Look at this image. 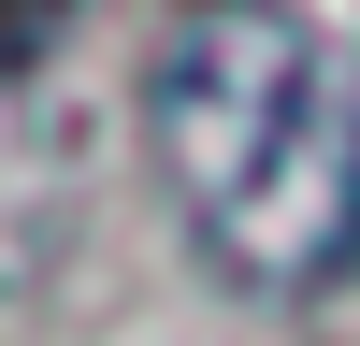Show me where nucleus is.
<instances>
[{
    "label": "nucleus",
    "mask_w": 360,
    "mask_h": 346,
    "mask_svg": "<svg viewBox=\"0 0 360 346\" xmlns=\"http://www.w3.org/2000/svg\"><path fill=\"white\" fill-rule=\"evenodd\" d=\"M144 144L202 260L274 303L360 260V15L346 0H173L144 44Z\"/></svg>",
    "instance_id": "obj_1"
}]
</instances>
